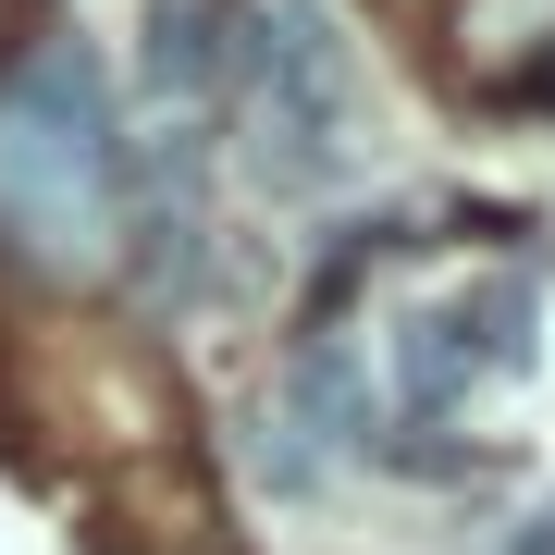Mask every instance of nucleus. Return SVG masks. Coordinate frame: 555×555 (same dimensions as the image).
I'll use <instances>...</instances> for the list:
<instances>
[{
  "instance_id": "4",
  "label": "nucleus",
  "mask_w": 555,
  "mask_h": 555,
  "mask_svg": "<svg viewBox=\"0 0 555 555\" xmlns=\"http://www.w3.org/2000/svg\"><path fill=\"white\" fill-rule=\"evenodd\" d=\"M149 75H160V100H210V87L235 75L222 0H149Z\"/></svg>"
},
{
  "instance_id": "5",
  "label": "nucleus",
  "mask_w": 555,
  "mask_h": 555,
  "mask_svg": "<svg viewBox=\"0 0 555 555\" xmlns=\"http://www.w3.org/2000/svg\"><path fill=\"white\" fill-rule=\"evenodd\" d=\"M518 555H555V506H543V518H531V531H518Z\"/></svg>"
},
{
  "instance_id": "3",
  "label": "nucleus",
  "mask_w": 555,
  "mask_h": 555,
  "mask_svg": "<svg viewBox=\"0 0 555 555\" xmlns=\"http://www.w3.org/2000/svg\"><path fill=\"white\" fill-rule=\"evenodd\" d=\"M518 358H531V284H481V297H444V309H420L408 334H396V383H408V420H444V408H469L481 383H506Z\"/></svg>"
},
{
  "instance_id": "1",
  "label": "nucleus",
  "mask_w": 555,
  "mask_h": 555,
  "mask_svg": "<svg viewBox=\"0 0 555 555\" xmlns=\"http://www.w3.org/2000/svg\"><path fill=\"white\" fill-rule=\"evenodd\" d=\"M0 259L62 284L124 259V137L87 50H25L0 75Z\"/></svg>"
},
{
  "instance_id": "2",
  "label": "nucleus",
  "mask_w": 555,
  "mask_h": 555,
  "mask_svg": "<svg viewBox=\"0 0 555 555\" xmlns=\"http://www.w3.org/2000/svg\"><path fill=\"white\" fill-rule=\"evenodd\" d=\"M235 75H247V160H259V185H284V198L334 185L346 149H358V50H346V25L321 13V0H272V13L247 25Z\"/></svg>"
}]
</instances>
